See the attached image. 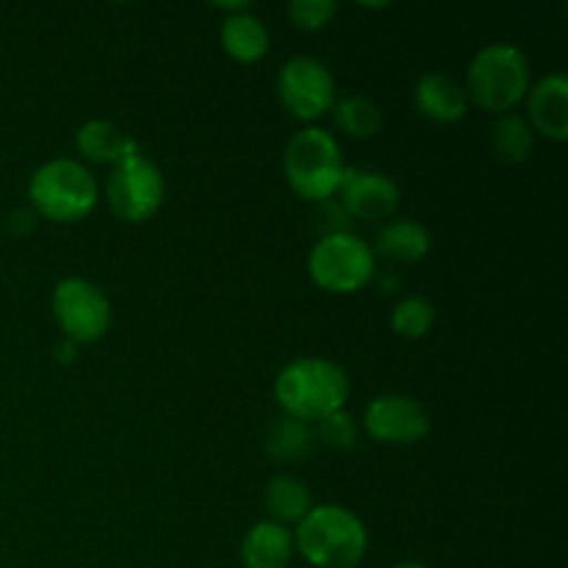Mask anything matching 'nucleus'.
<instances>
[{
  "label": "nucleus",
  "mask_w": 568,
  "mask_h": 568,
  "mask_svg": "<svg viewBox=\"0 0 568 568\" xmlns=\"http://www.w3.org/2000/svg\"><path fill=\"white\" fill-rule=\"evenodd\" d=\"M433 236L419 220H388L377 231L372 253L394 264H419L430 255Z\"/></svg>",
  "instance_id": "16"
},
{
  "label": "nucleus",
  "mask_w": 568,
  "mask_h": 568,
  "mask_svg": "<svg viewBox=\"0 0 568 568\" xmlns=\"http://www.w3.org/2000/svg\"><path fill=\"white\" fill-rule=\"evenodd\" d=\"M530 87V61L516 44H486L466 67V98L488 114H510L516 105L525 103Z\"/></svg>",
  "instance_id": "4"
},
{
  "label": "nucleus",
  "mask_w": 568,
  "mask_h": 568,
  "mask_svg": "<svg viewBox=\"0 0 568 568\" xmlns=\"http://www.w3.org/2000/svg\"><path fill=\"white\" fill-rule=\"evenodd\" d=\"M211 9L222 11L225 17H231V14H242V11H250L253 6H250L247 0H236V3H211Z\"/></svg>",
  "instance_id": "27"
},
{
  "label": "nucleus",
  "mask_w": 568,
  "mask_h": 568,
  "mask_svg": "<svg viewBox=\"0 0 568 568\" xmlns=\"http://www.w3.org/2000/svg\"><path fill=\"white\" fill-rule=\"evenodd\" d=\"M39 225V216L33 214L31 209H17L9 214V231L14 233V236H28V233L37 231Z\"/></svg>",
  "instance_id": "25"
},
{
  "label": "nucleus",
  "mask_w": 568,
  "mask_h": 568,
  "mask_svg": "<svg viewBox=\"0 0 568 568\" xmlns=\"http://www.w3.org/2000/svg\"><path fill=\"white\" fill-rule=\"evenodd\" d=\"M308 277L327 294H358L375 277V253L358 233H325L308 253Z\"/></svg>",
  "instance_id": "6"
},
{
  "label": "nucleus",
  "mask_w": 568,
  "mask_h": 568,
  "mask_svg": "<svg viewBox=\"0 0 568 568\" xmlns=\"http://www.w3.org/2000/svg\"><path fill=\"white\" fill-rule=\"evenodd\" d=\"M75 150L83 161L92 164H120L128 155L142 153L136 139L128 136L120 125L109 120H89L75 131ZM78 159V161H81Z\"/></svg>",
  "instance_id": "15"
},
{
  "label": "nucleus",
  "mask_w": 568,
  "mask_h": 568,
  "mask_svg": "<svg viewBox=\"0 0 568 568\" xmlns=\"http://www.w3.org/2000/svg\"><path fill=\"white\" fill-rule=\"evenodd\" d=\"M264 508L270 521L288 527L305 519V514L314 508V499L305 480H300L297 475H275L264 488Z\"/></svg>",
  "instance_id": "18"
},
{
  "label": "nucleus",
  "mask_w": 568,
  "mask_h": 568,
  "mask_svg": "<svg viewBox=\"0 0 568 568\" xmlns=\"http://www.w3.org/2000/svg\"><path fill=\"white\" fill-rule=\"evenodd\" d=\"M527 116L532 133H541L549 142L568 139V78L564 72L541 78L527 92Z\"/></svg>",
  "instance_id": "12"
},
{
  "label": "nucleus",
  "mask_w": 568,
  "mask_h": 568,
  "mask_svg": "<svg viewBox=\"0 0 568 568\" xmlns=\"http://www.w3.org/2000/svg\"><path fill=\"white\" fill-rule=\"evenodd\" d=\"M220 42L222 50L231 55L239 64H255V61L264 59L270 53V28L261 20L258 14H253V9L242 11V14H231L222 20L220 26Z\"/></svg>",
  "instance_id": "17"
},
{
  "label": "nucleus",
  "mask_w": 568,
  "mask_h": 568,
  "mask_svg": "<svg viewBox=\"0 0 568 568\" xmlns=\"http://www.w3.org/2000/svg\"><path fill=\"white\" fill-rule=\"evenodd\" d=\"M358 422L347 410H336L314 425L316 442L327 444L331 449H353L358 444Z\"/></svg>",
  "instance_id": "24"
},
{
  "label": "nucleus",
  "mask_w": 568,
  "mask_h": 568,
  "mask_svg": "<svg viewBox=\"0 0 568 568\" xmlns=\"http://www.w3.org/2000/svg\"><path fill=\"white\" fill-rule=\"evenodd\" d=\"M294 555L292 530L270 519L250 525L239 544V560L244 568H288Z\"/></svg>",
  "instance_id": "14"
},
{
  "label": "nucleus",
  "mask_w": 568,
  "mask_h": 568,
  "mask_svg": "<svg viewBox=\"0 0 568 568\" xmlns=\"http://www.w3.org/2000/svg\"><path fill=\"white\" fill-rule=\"evenodd\" d=\"M266 455L275 460H303L314 453L316 447V436H314V425L300 419H275L266 430L264 438Z\"/></svg>",
  "instance_id": "19"
},
{
  "label": "nucleus",
  "mask_w": 568,
  "mask_h": 568,
  "mask_svg": "<svg viewBox=\"0 0 568 568\" xmlns=\"http://www.w3.org/2000/svg\"><path fill=\"white\" fill-rule=\"evenodd\" d=\"M272 392L283 416L316 425L325 416L344 410L349 399V377L336 361L303 355L277 372Z\"/></svg>",
  "instance_id": "1"
},
{
  "label": "nucleus",
  "mask_w": 568,
  "mask_h": 568,
  "mask_svg": "<svg viewBox=\"0 0 568 568\" xmlns=\"http://www.w3.org/2000/svg\"><path fill=\"white\" fill-rule=\"evenodd\" d=\"M392 331L399 338H408V342H419L436 325V305L427 297L419 294H410V297L399 300L392 311Z\"/></svg>",
  "instance_id": "22"
},
{
  "label": "nucleus",
  "mask_w": 568,
  "mask_h": 568,
  "mask_svg": "<svg viewBox=\"0 0 568 568\" xmlns=\"http://www.w3.org/2000/svg\"><path fill=\"white\" fill-rule=\"evenodd\" d=\"M292 536L294 552L311 568H358L369 552L364 519L336 503L314 505Z\"/></svg>",
  "instance_id": "2"
},
{
  "label": "nucleus",
  "mask_w": 568,
  "mask_h": 568,
  "mask_svg": "<svg viewBox=\"0 0 568 568\" xmlns=\"http://www.w3.org/2000/svg\"><path fill=\"white\" fill-rule=\"evenodd\" d=\"M338 14L336 0H292L286 6V17L297 31L316 33L325 31L333 22V17Z\"/></svg>",
  "instance_id": "23"
},
{
  "label": "nucleus",
  "mask_w": 568,
  "mask_h": 568,
  "mask_svg": "<svg viewBox=\"0 0 568 568\" xmlns=\"http://www.w3.org/2000/svg\"><path fill=\"white\" fill-rule=\"evenodd\" d=\"M491 148L503 164H525L536 148V133H532L530 122L521 114L510 111V114L497 116L491 128Z\"/></svg>",
  "instance_id": "20"
},
{
  "label": "nucleus",
  "mask_w": 568,
  "mask_h": 568,
  "mask_svg": "<svg viewBox=\"0 0 568 568\" xmlns=\"http://www.w3.org/2000/svg\"><path fill=\"white\" fill-rule=\"evenodd\" d=\"M333 120L344 136L364 142V139H375L381 133L383 111L369 98L353 94V98H344L333 105Z\"/></svg>",
  "instance_id": "21"
},
{
  "label": "nucleus",
  "mask_w": 568,
  "mask_h": 568,
  "mask_svg": "<svg viewBox=\"0 0 568 568\" xmlns=\"http://www.w3.org/2000/svg\"><path fill=\"white\" fill-rule=\"evenodd\" d=\"M50 311L67 342L78 347L100 342L111 327V300L87 277H64L55 283Z\"/></svg>",
  "instance_id": "8"
},
{
  "label": "nucleus",
  "mask_w": 568,
  "mask_h": 568,
  "mask_svg": "<svg viewBox=\"0 0 568 568\" xmlns=\"http://www.w3.org/2000/svg\"><path fill=\"white\" fill-rule=\"evenodd\" d=\"M364 433L377 444L410 447L430 436V414L408 394H377L364 410Z\"/></svg>",
  "instance_id": "10"
},
{
  "label": "nucleus",
  "mask_w": 568,
  "mask_h": 568,
  "mask_svg": "<svg viewBox=\"0 0 568 568\" xmlns=\"http://www.w3.org/2000/svg\"><path fill=\"white\" fill-rule=\"evenodd\" d=\"M342 144L320 125L303 128L283 150V175L288 189L308 203H327L338 194L344 175Z\"/></svg>",
  "instance_id": "5"
},
{
  "label": "nucleus",
  "mask_w": 568,
  "mask_h": 568,
  "mask_svg": "<svg viewBox=\"0 0 568 568\" xmlns=\"http://www.w3.org/2000/svg\"><path fill=\"white\" fill-rule=\"evenodd\" d=\"M100 183L83 161L50 159L28 181V209L59 225L81 222L98 209Z\"/></svg>",
  "instance_id": "3"
},
{
  "label": "nucleus",
  "mask_w": 568,
  "mask_h": 568,
  "mask_svg": "<svg viewBox=\"0 0 568 568\" xmlns=\"http://www.w3.org/2000/svg\"><path fill=\"white\" fill-rule=\"evenodd\" d=\"M416 111L433 125H455L466 116L469 98L464 83L449 72H425L414 87Z\"/></svg>",
  "instance_id": "13"
},
{
  "label": "nucleus",
  "mask_w": 568,
  "mask_h": 568,
  "mask_svg": "<svg viewBox=\"0 0 568 568\" xmlns=\"http://www.w3.org/2000/svg\"><path fill=\"white\" fill-rule=\"evenodd\" d=\"M338 205L349 220L386 222L399 209V186L386 172L347 166L338 186Z\"/></svg>",
  "instance_id": "11"
},
{
  "label": "nucleus",
  "mask_w": 568,
  "mask_h": 568,
  "mask_svg": "<svg viewBox=\"0 0 568 568\" xmlns=\"http://www.w3.org/2000/svg\"><path fill=\"white\" fill-rule=\"evenodd\" d=\"M392 568H427L425 564H419V560H403V564L392 566Z\"/></svg>",
  "instance_id": "28"
},
{
  "label": "nucleus",
  "mask_w": 568,
  "mask_h": 568,
  "mask_svg": "<svg viewBox=\"0 0 568 568\" xmlns=\"http://www.w3.org/2000/svg\"><path fill=\"white\" fill-rule=\"evenodd\" d=\"M277 100L300 122H316L336 105V78L316 55H292L277 72Z\"/></svg>",
  "instance_id": "9"
},
{
  "label": "nucleus",
  "mask_w": 568,
  "mask_h": 568,
  "mask_svg": "<svg viewBox=\"0 0 568 568\" xmlns=\"http://www.w3.org/2000/svg\"><path fill=\"white\" fill-rule=\"evenodd\" d=\"M166 197V181L159 164L144 153L128 155L120 164L111 166L105 178V203L116 220L128 225H142L153 220Z\"/></svg>",
  "instance_id": "7"
},
{
  "label": "nucleus",
  "mask_w": 568,
  "mask_h": 568,
  "mask_svg": "<svg viewBox=\"0 0 568 568\" xmlns=\"http://www.w3.org/2000/svg\"><path fill=\"white\" fill-rule=\"evenodd\" d=\"M75 355H78V344L67 342V338H61V342L53 347L55 364H72V361H75Z\"/></svg>",
  "instance_id": "26"
}]
</instances>
